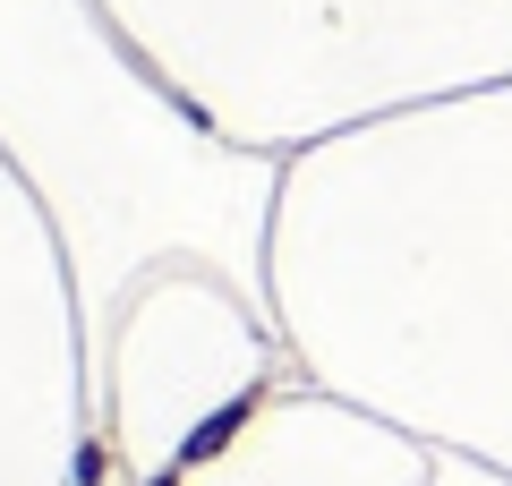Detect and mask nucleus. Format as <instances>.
Wrapping results in <instances>:
<instances>
[{
    "label": "nucleus",
    "mask_w": 512,
    "mask_h": 486,
    "mask_svg": "<svg viewBox=\"0 0 512 486\" xmlns=\"http://www.w3.org/2000/svg\"><path fill=\"white\" fill-rule=\"evenodd\" d=\"M256 410H265V393H239V401H222V410H205L197 427H188V444H180V461H171V469H205L214 452H231V435L248 427Z\"/></svg>",
    "instance_id": "nucleus-1"
},
{
    "label": "nucleus",
    "mask_w": 512,
    "mask_h": 486,
    "mask_svg": "<svg viewBox=\"0 0 512 486\" xmlns=\"http://www.w3.org/2000/svg\"><path fill=\"white\" fill-rule=\"evenodd\" d=\"M103 478H111V444L86 435V444H77V486H103Z\"/></svg>",
    "instance_id": "nucleus-2"
},
{
    "label": "nucleus",
    "mask_w": 512,
    "mask_h": 486,
    "mask_svg": "<svg viewBox=\"0 0 512 486\" xmlns=\"http://www.w3.org/2000/svg\"><path fill=\"white\" fill-rule=\"evenodd\" d=\"M180 478H188V469H163V478H154V486H180Z\"/></svg>",
    "instance_id": "nucleus-3"
}]
</instances>
